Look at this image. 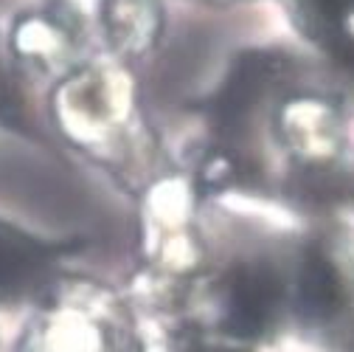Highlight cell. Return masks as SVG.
<instances>
[{"mask_svg":"<svg viewBox=\"0 0 354 352\" xmlns=\"http://www.w3.org/2000/svg\"><path fill=\"white\" fill-rule=\"evenodd\" d=\"M166 352H256V349L223 335L194 316H186L169 330Z\"/></svg>","mask_w":354,"mask_h":352,"instance_id":"obj_11","label":"cell"},{"mask_svg":"<svg viewBox=\"0 0 354 352\" xmlns=\"http://www.w3.org/2000/svg\"><path fill=\"white\" fill-rule=\"evenodd\" d=\"M73 248V243L34 237L0 217V304L17 307L31 299L39 301L57 282L59 259Z\"/></svg>","mask_w":354,"mask_h":352,"instance_id":"obj_9","label":"cell"},{"mask_svg":"<svg viewBox=\"0 0 354 352\" xmlns=\"http://www.w3.org/2000/svg\"><path fill=\"white\" fill-rule=\"evenodd\" d=\"M0 116L15 124L20 121V96L15 91V85L9 82V76L3 73V68H0Z\"/></svg>","mask_w":354,"mask_h":352,"instance_id":"obj_12","label":"cell"},{"mask_svg":"<svg viewBox=\"0 0 354 352\" xmlns=\"http://www.w3.org/2000/svg\"><path fill=\"white\" fill-rule=\"evenodd\" d=\"M273 139L298 175L329 172L346 158V121L335 99L309 91L284 94L273 113Z\"/></svg>","mask_w":354,"mask_h":352,"instance_id":"obj_7","label":"cell"},{"mask_svg":"<svg viewBox=\"0 0 354 352\" xmlns=\"http://www.w3.org/2000/svg\"><path fill=\"white\" fill-rule=\"evenodd\" d=\"M194 192L180 178H163L147 195L144 254L158 279L192 285L205 274V245L192 214Z\"/></svg>","mask_w":354,"mask_h":352,"instance_id":"obj_6","label":"cell"},{"mask_svg":"<svg viewBox=\"0 0 354 352\" xmlns=\"http://www.w3.org/2000/svg\"><path fill=\"white\" fill-rule=\"evenodd\" d=\"M351 352H354V341H351Z\"/></svg>","mask_w":354,"mask_h":352,"instance_id":"obj_13","label":"cell"},{"mask_svg":"<svg viewBox=\"0 0 354 352\" xmlns=\"http://www.w3.org/2000/svg\"><path fill=\"white\" fill-rule=\"evenodd\" d=\"M82 17L68 3H48L26 9L12 20L9 54L17 65L37 76H68L76 71L82 51Z\"/></svg>","mask_w":354,"mask_h":352,"instance_id":"obj_8","label":"cell"},{"mask_svg":"<svg viewBox=\"0 0 354 352\" xmlns=\"http://www.w3.org/2000/svg\"><path fill=\"white\" fill-rule=\"evenodd\" d=\"M295 62L284 51L250 49L231 60L223 82L205 102L211 136L219 144L248 150L256 118L273 113L276 102L290 94Z\"/></svg>","mask_w":354,"mask_h":352,"instance_id":"obj_5","label":"cell"},{"mask_svg":"<svg viewBox=\"0 0 354 352\" xmlns=\"http://www.w3.org/2000/svg\"><path fill=\"white\" fill-rule=\"evenodd\" d=\"M287 310L313 338L354 341V245L332 237L304 243L287 271Z\"/></svg>","mask_w":354,"mask_h":352,"instance_id":"obj_4","label":"cell"},{"mask_svg":"<svg viewBox=\"0 0 354 352\" xmlns=\"http://www.w3.org/2000/svg\"><path fill=\"white\" fill-rule=\"evenodd\" d=\"M200 310L194 319L223 335L256 349L276 335L287 310V271L268 256L236 259L225 271L200 276L189 285V304Z\"/></svg>","mask_w":354,"mask_h":352,"instance_id":"obj_2","label":"cell"},{"mask_svg":"<svg viewBox=\"0 0 354 352\" xmlns=\"http://www.w3.org/2000/svg\"><path fill=\"white\" fill-rule=\"evenodd\" d=\"M51 116L73 147L96 158H118L138 118L136 82L124 65L84 62L57 82Z\"/></svg>","mask_w":354,"mask_h":352,"instance_id":"obj_1","label":"cell"},{"mask_svg":"<svg viewBox=\"0 0 354 352\" xmlns=\"http://www.w3.org/2000/svg\"><path fill=\"white\" fill-rule=\"evenodd\" d=\"M23 352H144L127 307L96 282H54Z\"/></svg>","mask_w":354,"mask_h":352,"instance_id":"obj_3","label":"cell"},{"mask_svg":"<svg viewBox=\"0 0 354 352\" xmlns=\"http://www.w3.org/2000/svg\"><path fill=\"white\" fill-rule=\"evenodd\" d=\"M99 26L118 60L147 57L163 37V0H99Z\"/></svg>","mask_w":354,"mask_h":352,"instance_id":"obj_10","label":"cell"}]
</instances>
